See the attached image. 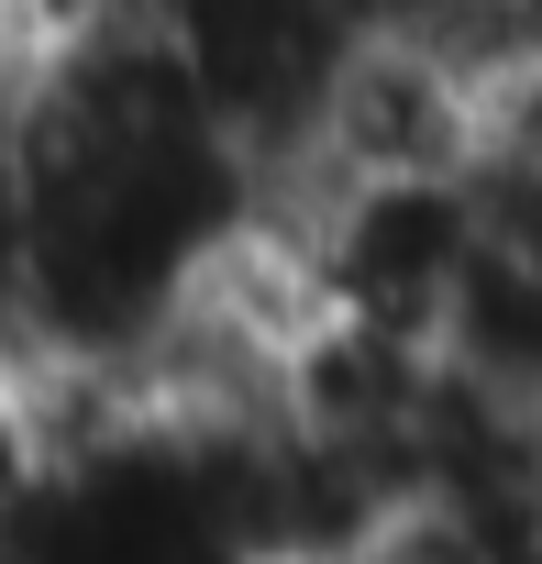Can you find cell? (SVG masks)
I'll return each instance as SVG.
<instances>
[{
	"instance_id": "6da1fadb",
	"label": "cell",
	"mask_w": 542,
	"mask_h": 564,
	"mask_svg": "<svg viewBox=\"0 0 542 564\" xmlns=\"http://www.w3.org/2000/svg\"><path fill=\"white\" fill-rule=\"evenodd\" d=\"M487 210H498V232L542 265V144H509V155H487Z\"/></svg>"
}]
</instances>
